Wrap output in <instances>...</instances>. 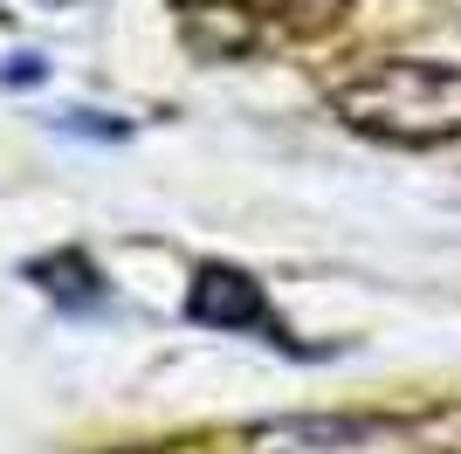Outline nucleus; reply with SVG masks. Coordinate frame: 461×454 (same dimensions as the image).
Segmentation results:
<instances>
[{
  "mask_svg": "<svg viewBox=\"0 0 461 454\" xmlns=\"http://www.w3.org/2000/svg\"><path fill=\"white\" fill-rule=\"evenodd\" d=\"M330 111L351 132L385 138V145H447L461 138V69L455 62H372L330 90Z\"/></svg>",
  "mask_w": 461,
  "mask_h": 454,
  "instance_id": "nucleus-1",
  "label": "nucleus"
},
{
  "mask_svg": "<svg viewBox=\"0 0 461 454\" xmlns=\"http://www.w3.org/2000/svg\"><path fill=\"white\" fill-rule=\"evenodd\" d=\"M186 317L207 323V331H262L269 344H283V323L269 317V296H262V283H255L249 268H228V262H207L200 276H193L186 289Z\"/></svg>",
  "mask_w": 461,
  "mask_h": 454,
  "instance_id": "nucleus-2",
  "label": "nucleus"
},
{
  "mask_svg": "<svg viewBox=\"0 0 461 454\" xmlns=\"http://www.w3.org/2000/svg\"><path fill=\"white\" fill-rule=\"evenodd\" d=\"M62 132H83V138H124V124H104L96 111H69V117H56Z\"/></svg>",
  "mask_w": 461,
  "mask_h": 454,
  "instance_id": "nucleus-3",
  "label": "nucleus"
},
{
  "mask_svg": "<svg viewBox=\"0 0 461 454\" xmlns=\"http://www.w3.org/2000/svg\"><path fill=\"white\" fill-rule=\"evenodd\" d=\"M7 83H41V56H14L7 62Z\"/></svg>",
  "mask_w": 461,
  "mask_h": 454,
  "instance_id": "nucleus-4",
  "label": "nucleus"
}]
</instances>
